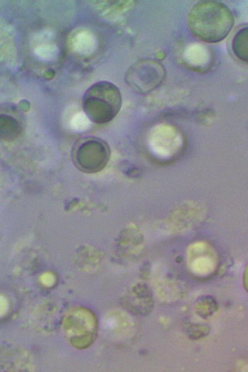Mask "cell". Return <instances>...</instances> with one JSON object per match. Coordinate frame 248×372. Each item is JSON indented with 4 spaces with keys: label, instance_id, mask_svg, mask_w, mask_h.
<instances>
[{
    "label": "cell",
    "instance_id": "cell-3",
    "mask_svg": "<svg viewBox=\"0 0 248 372\" xmlns=\"http://www.w3.org/2000/svg\"><path fill=\"white\" fill-rule=\"evenodd\" d=\"M166 70L159 62L145 58L134 62L127 70L125 80L134 91L145 94L158 87L165 78Z\"/></svg>",
    "mask_w": 248,
    "mask_h": 372
},
{
    "label": "cell",
    "instance_id": "cell-9",
    "mask_svg": "<svg viewBox=\"0 0 248 372\" xmlns=\"http://www.w3.org/2000/svg\"><path fill=\"white\" fill-rule=\"evenodd\" d=\"M244 284L248 291V266L247 267L244 274Z\"/></svg>",
    "mask_w": 248,
    "mask_h": 372
},
{
    "label": "cell",
    "instance_id": "cell-8",
    "mask_svg": "<svg viewBox=\"0 0 248 372\" xmlns=\"http://www.w3.org/2000/svg\"><path fill=\"white\" fill-rule=\"evenodd\" d=\"M91 121L84 112H79L73 116L71 120V128L76 132H84L89 128Z\"/></svg>",
    "mask_w": 248,
    "mask_h": 372
},
{
    "label": "cell",
    "instance_id": "cell-5",
    "mask_svg": "<svg viewBox=\"0 0 248 372\" xmlns=\"http://www.w3.org/2000/svg\"><path fill=\"white\" fill-rule=\"evenodd\" d=\"M98 46L94 35L88 31L78 33L72 39V47L79 55L89 56L93 54Z\"/></svg>",
    "mask_w": 248,
    "mask_h": 372
},
{
    "label": "cell",
    "instance_id": "cell-2",
    "mask_svg": "<svg viewBox=\"0 0 248 372\" xmlns=\"http://www.w3.org/2000/svg\"><path fill=\"white\" fill-rule=\"evenodd\" d=\"M81 105L84 113L91 121L105 123L118 113L122 106V95L115 84L99 81L86 90Z\"/></svg>",
    "mask_w": 248,
    "mask_h": 372
},
{
    "label": "cell",
    "instance_id": "cell-4",
    "mask_svg": "<svg viewBox=\"0 0 248 372\" xmlns=\"http://www.w3.org/2000/svg\"><path fill=\"white\" fill-rule=\"evenodd\" d=\"M110 156L107 143L97 137L79 139L74 145L72 157L74 164L83 170L96 171L103 168Z\"/></svg>",
    "mask_w": 248,
    "mask_h": 372
},
{
    "label": "cell",
    "instance_id": "cell-7",
    "mask_svg": "<svg viewBox=\"0 0 248 372\" xmlns=\"http://www.w3.org/2000/svg\"><path fill=\"white\" fill-rule=\"evenodd\" d=\"M35 53L40 59L50 61L57 57L59 49L54 45H42L35 49Z\"/></svg>",
    "mask_w": 248,
    "mask_h": 372
},
{
    "label": "cell",
    "instance_id": "cell-6",
    "mask_svg": "<svg viewBox=\"0 0 248 372\" xmlns=\"http://www.w3.org/2000/svg\"><path fill=\"white\" fill-rule=\"evenodd\" d=\"M232 50L237 59L248 64V26L235 33L232 41Z\"/></svg>",
    "mask_w": 248,
    "mask_h": 372
},
{
    "label": "cell",
    "instance_id": "cell-1",
    "mask_svg": "<svg viewBox=\"0 0 248 372\" xmlns=\"http://www.w3.org/2000/svg\"><path fill=\"white\" fill-rule=\"evenodd\" d=\"M187 24L191 32L201 40L216 43L231 31L235 19L231 10L217 1H201L191 9Z\"/></svg>",
    "mask_w": 248,
    "mask_h": 372
}]
</instances>
